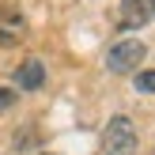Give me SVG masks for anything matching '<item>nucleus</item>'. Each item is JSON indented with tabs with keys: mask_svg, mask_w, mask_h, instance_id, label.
Wrapping results in <instances>:
<instances>
[{
	"mask_svg": "<svg viewBox=\"0 0 155 155\" xmlns=\"http://www.w3.org/2000/svg\"><path fill=\"white\" fill-rule=\"evenodd\" d=\"M102 151L106 155H136V125L129 117H114L102 133Z\"/></svg>",
	"mask_w": 155,
	"mask_h": 155,
	"instance_id": "obj_1",
	"label": "nucleus"
},
{
	"mask_svg": "<svg viewBox=\"0 0 155 155\" xmlns=\"http://www.w3.org/2000/svg\"><path fill=\"white\" fill-rule=\"evenodd\" d=\"M144 57H148V45L144 42H117L110 49V57H106V64H110V72H140Z\"/></svg>",
	"mask_w": 155,
	"mask_h": 155,
	"instance_id": "obj_2",
	"label": "nucleus"
},
{
	"mask_svg": "<svg viewBox=\"0 0 155 155\" xmlns=\"http://www.w3.org/2000/svg\"><path fill=\"white\" fill-rule=\"evenodd\" d=\"M23 27H27V23H23V12L19 8H0V45H19V38H23Z\"/></svg>",
	"mask_w": 155,
	"mask_h": 155,
	"instance_id": "obj_3",
	"label": "nucleus"
},
{
	"mask_svg": "<svg viewBox=\"0 0 155 155\" xmlns=\"http://www.w3.org/2000/svg\"><path fill=\"white\" fill-rule=\"evenodd\" d=\"M121 19L125 27H144L155 19V0H121Z\"/></svg>",
	"mask_w": 155,
	"mask_h": 155,
	"instance_id": "obj_4",
	"label": "nucleus"
},
{
	"mask_svg": "<svg viewBox=\"0 0 155 155\" xmlns=\"http://www.w3.org/2000/svg\"><path fill=\"white\" fill-rule=\"evenodd\" d=\"M15 83H19L23 91H38V87L45 83V64H42L38 57H27L19 68H15Z\"/></svg>",
	"mask_w": 155,
	"mask_h": 155,
	"instance_id": "obj_5",
	"label": "nucleus"
},
{
	"mask_svg": "<svg viewBox=\"0 0 155 155\" xmlns=\"http://www.w3.org/2000/svg\"><path fill=\"white\" fill-rule=\"evenodd\" d=\"M136 87L148 91V95H155V68H144V72L136 76Z\"/></svg>",
	"mask_w": 155,
	"mask_h": 155,
	"instance_id": "obj_6",
	"label": "nucleus"
},
{
	"mask_svg": "<svg viewBox=\"0 0 155 155\" xmlns=\"http://www.w3.org/2000/svg\"><path fill=\"white\" fill-rule=\"evenodd\" d=\"M15 102H19V95H15L12 87H0V110H12Z\"/></svg>",
	"mask_w": 155,
	"mask_h": 155,
	"instance_id": "obj_7",
	"label": "nucleus"
},
{
	"mask_svg": "<svg viewBox=\"0 0 155 155\" xmlns=\"http://www.w3.org/2000/svg\"><path fill=\"white\" fill-rule=\"evenodd\" d=\"M30 140H34V136H30V129H23V133H15V148H27Z\"/></svg>",
	"mask_w": 155,
	"mask_h": 155,
	"instance_id": "obj_8",
	"label": "nucleus"
}]
</instances>
